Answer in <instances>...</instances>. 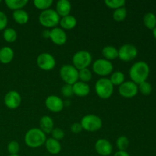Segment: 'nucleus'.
<instances>
[{
	"instance_id": "1a4fd4ad",
	"label": "nucleus",
	"mask_w": 156,
	"mask_h": 156,
	"mask_svg": "<svg viewBox=\"0 0 156 156\" xmlns=\"http://www.w3.org/2000/svg\"><path fill=\"white\" fill-rule=\"evenodd\" d=\"M138 55V50L133 44H126L118 50V57L123 62H130Z\"/></svg>"
},
{
	"instance_id": "4468645a",
	"label": "nucleus",
	"mask_w": 156,
	"mask_h": 156,
	"mask_svg": "<svg viewBox=\"0 0 156 156\" xmlns=\"http://www.w3.org/2000/svg\"><path fill=\"white\" fill-rule=\"evenodd\" d=\"M50 39L56 45L62 46L66 43L67 34L63 29L56 27L50 30Z\"/></svg>"
},
{
	"instance_id": "7c9ffc66",
	"label": "nucleus",
	"mask_w": 156,
	"mask_h": 156,
	"mask_svg": "<svg viewBox=\"0 0 156 156\" xmlns=\"http://www.w3.org/2000/svg\"><path fill=\"white\" fill-rule=\"evenodd\" d=\"M91 78H92V73L88 68L79 70V79L81 82L87 83L91 80Z\"/></svg>"
},
{
	"instance_id": "2f4dec72",
	"label": "nucleus",
	"mask_w": 156,
	"mask_h": 156,
	"mask_svg": "<svg viewBox=\"0 0 156 156\" xmlns=\"http://www.w3.org/2000/svg\"><path fill=\"white\" fill-rule=\"evenodd\" d=\"M129 145V140L126 136H121L117 140V147L119 151H126Z\"/></svg>"
},
{
	"instance_id": "a878e982",
	"label": "nucleus",
	"mask_w": 156,
	"mask_h": 156,
	"mask_svg": "<svg viewBox=\"0 0 156 156\" xmlns=\"http://www.w3.org/2000/svg\"><path fill=\"white\" fill-rule=\"evenodd\" d=\"M109 79L114 86V85L120 86L125 82V75L123 72L116 71L114 73H112Z\"/></svg>"
},
{
	"instance_id": "6e6552de",
	"label": "nucleus",
	"mask_w": 156,
	"mask_h": 156,
	"mask_svg": "<svg viewBox=\"0 0 156 156\" xmlns=\"http://www.w3.org/2000/svg\"><path fill=\"white\" fill-rule=\"evenodd\" d=\"M93 71L100 76H107L113 73L114 66L111 61L105 59H98L92 65Z\"/></svg>"
},
{
	"instance_id": "0eeeda50",
	"label": "nucleus",
	"mask_w": 156,
	"mask_h": 156,
	"mask_svg": "<svg viewBox=\"0 0 156 156\" xmlns=\"http://www.w3.org/2000/svg\"><path fill=\"white\" fill-rule=\"evenodd\" d=\"M82 129L88 132H95L102 127V120L94 114H87L84 116L80 122Z\"/></svg>"
},
{
	"instance_id": "f8f14e48",
	"label": "nucleus",
	"mask_w": 156,
	"mask_h": 156,
	"mask_svg": "<svg viewBox=\"0 0 156 156\" xmlns=\"http://www.w3.org/2000/svg\"><path fill=\"white\" fill-rule=\"evenodd\" d=\"M45 105L47 109L53 113H58L62 111L64 102L62 98L57 95H50L46 98Z\"/></svg>"
},
{
	"instance_id": "6ab92c4d",
	"label": "nucleus",
	"mask_w": 156,
	"mask_h": 156,
	"mask_svg": "<svg viewBox=\"0 0 156 156\" xmlns=\"http://www.w3.org/2000/svg\"><path fill=\"white\" fill-rule=\"evenodd\" d=\"M54 123L53 120L49 116H43L40 120V129L45 134L51 133L52 130L54 128Z\"/></svg>"
},
{
	"instance_id": "a19ab883",
	"label": "nucleus",
	"mask_w": 156,
	"mask_h": 156,
	"mask_svg": "<svg viewBox=\"0 0 156 156\" xmlns=\"http://www.w3.org/2000/svg\"><path fill=\"white\" fill-rule=\"evenodd\" d=\"M152 34H153L154 37H155V39L156 40V27L152 30Z\"/></svg>"
},
{
	"instance_id": "9b49d317",
	"label": "nucleus",
	"mask_w": 156,
	"mask_h": 156,
	"mask_svg": "<svg viewBox=\"0 0 156 156\" xmlns=\"http://www.w3.org/2000/svg\"><path fill=\"white\" fill-rule=\"evenodd\" d=\"M119 94L125 98H132L135 97L139 92L138 85L132 81L124 82L119 86Z\"/></svg>"
},
{
	"instance_id": "412c9836",
	"label": "nucleus",
	"mask_w": 156,
	"mask_h": 156,
	"mask_svg": "<svg viewBox=\"0 0 156 156\" xmlns=\"http://www.w3.org/2000/svg\"><path fill=\"white\" fill-rule=\"evenodd\" d=\"M59 24L63 30H72L77 24V20L73 15H67L60 18Z\"/></svg>"
},
{
	"instance_id": "bb28decb",
	"label": "nucleus",
	"mask_w": 156,
	"mask_h": 156,
	"mask_svg": "<svg viewBox=\"0 0 156 156\" xmlns=\"http://www.w3.org/2000/svg\"><path fill=\"white\" fill-rule=\"evenodd\" d=\"M3 37H4L5 41H7L8 43H14L17 40L18 34L15 29L9 27V28H5L4 30Z\"/></svg>"
},
{
	"instance_id": "39448f33",
	"label": "nucleus",
	"mask_w": 156,
	"mask_h": 156,
	"mask_svg": "<svg viewBox=\"0 0 156 156\" xmlns=\"http://www.w3.org/2000/svg\"><path fill=\"white\" fill-rule=\"evenodd\" d=\"M92 62V56L88 51L79 50L73 56V66L78 70L87 69Z\"/></svg>"
},
{
	"instance_id": "cd10ccee",
	"label": "nucleus",
	"mask_w": 156,
	"mask_h": 156,
	"mask_svg": "<svg viewBox=\"0 0 156 156\" xmlns=\"http://www.w3.org/2000/svg\"><path fill=\"white\" fill-rule=\"evenodd\" d=\"M126 15H127V10L126 8H120L114 10L113 13V19L117 22H120V21H124L125 18H126Z\"/></svg>"
},
{
	"instance_id": "f3484780",
	"label": "nucleus",
	"mask_w": 156,
	"mask_h": 156,
	"mask_svg": "<svg viewBox=\"0 0 156 156\" xmlns=\"http://www.w3.org/2000/svg\"><path fill=\"white\" fill-rule=\"evenodd\" d=\"M73 94L79 97H85L90 93V87L88 83L78 81L77 82L73 85Z\"/></svg>"
},
{
	"instance_id": "c756f323",
	"label": "nucleus",
	"mask_w": 156,
	"mask_h": 156,
	"mask_svg": "<svg viewBox=\"0 0 156 156\" xmlns=\"http://www.w3.org/2000/svg\"><path fill=\"white\" fill-rule=\"evenodd\" d=\"M105 3L108 8L116 10L120 8L124 7L126 2L124 0H106Z\"/></svg>"
},
{
	"instance_id": "ddd939ff",
	"label": "nucleus",
	"mask_w": 156,
	"mask_h": 156,
	"mask_svg": "<svg viewBox=\"0 0 156 156\" xmlns=\"http://www.w3.org/2000/svg\"><path fill=\"white\" fill-rule=\"evenodd\" d=\"M5 106L11 110L18 108L21 103V97L16 91H10L5 94L4 98Z\"/></svg>"
},
{
	"instance_id": "aec40b11",
	"label": "nucleus",
	"mask_w": 156,
	"mask_h": 156,
	"mask_svg": "<svg viewBox=\"0 0 156 156\" xmlns=\"http://www.w3.org/2000/svg\"><path fill=\"white\" fill-rule=\"evenodd\" d=\"M14 58V51L10 47H3L0 49V62L9 64Z\"/></svg>"
},
{
	"instance_id": "20e7f679",
	"label": "nucleus",
	"mask_w": 156,
	"mask_h": 156,
	"mask_svg": "<svg viewBox=\"0 0 156 156\" xmlns=\"http://www.w3.org/2000/svg\"><path fill=\"white\" fill-rule=\"evenodd\" d=\"M97 95L101 99H108L114 92V85L108 78H101L96 82L94 86Z\"/></svg>"
},
{
	"instance_id": "b1692460",
	"label": "nucleus",
	"mask_w": 156,
	"mask_h": 156,
	"mask_svg": "<svg viewBox=\"0 0 156 156\" xmlns=\"http://www.w3.org/2000/svg\"><path fill=\"white\" fill-rule=\"evenodd\" d=\"M5 5L9 9L13 11L22 9L27 4V0H5Z\"/></svg>"
},
{
	"instance_id": "4be33fe9",
	"label": "nucleus",
	"mask_w": 156,
	"mask_h": 156,
	"mask_svg": "<svg viewBox=\"0 0 156 156\" xmlns=\"http://www.w3.org/2000/svg\"><path fill=\"white\" fill-rule=\"evenodd\" d=\"M12 17L15 21L18 24L23 25L28 22L29 21V15L26 11L24 9H20V10L14 11L12 14Z\"/></svg>"
},
{
	"instance_id": "9d476101",
	"label": "nucleus",
	"mask_w": 156,
	"mask_h": 156,
	"mask_svg": "<svg viewBox=\"0 0 156 156\" xmlns=\"http://www.w3.org/2000/svg\"><path fill=\"white\" fill-rule=\"evenodd\" d=\"M37 64L41 69L50 71L56 66V59L49 53H42L37 58Z\"/></svg>"
},
{
	"instance_id": "f257e3e1",
	"label": "nucleus",
	"mask_w": 156,
	"mask_h": 156,
	"mask_svg": "<svg viewBox=\"0 0 156 156\" xmlns=\"http://www.w3.org/2000/svg\"><path fill=\"white\" fill-rule=\"evenodd\" d=\"M149 73L150 69L148 63L144 61H138L131 66L129 74L131 81L136 85H140L142 82H146L149 77Z\"/></svg>"
},
{
	"instance_id": "f704fd0d",
	"label": "nucleus",
	"mask_w": 156,
	"mask_h": 156,
	"mask_svg": "<svg viewBox=\"0 0 156 156\" xmlns=\"http://www.w3.org/2000/svg\"><path fill=\"white\" fill-rule=\"evenodd\" d=\"M51 135L52 138L59 141V140H62L64 138V136H65V133H64V131L62 129H59V128H54L52 130Z\"/></svg>"
},
{
	"instance_id": "58836bf2",
	"label": "nucleus",
	"mask_w": 156,
	"mask_h": 156,
	"mask_svg": "<svg viewBox=\"0 0 156 156\" xmlns=\"http://www.w3.org/2000/svg\"><path fill=\"white\" fill-rule=\"evenodd\" d=\"M114 156H129V155L126 151H117Z\"/></svg>"
},
{
	"instance_id": "4c0bfd02",
	"label": "nucleus",
	"mask_w": 156,
	"mask_h": 156,
	"mask_svg": "<svg viewBox=\"0 0 156 156\" xmlns=\"http://www.w3.org/2000/svg\"><path fill=\"white\" fill-rule=\"evenodd\" d=\"M70 129H71L72 133H73L75 134H78L82 132V130L83 129H82V126L80 123H75L72 125L71 127H70Z\"/></svg>"
},
{
	"instance_id": "c9c22d12",
	"label": "nucleus",
	"mask_w": 156,
	"mask_h": 156,
	"mask_svg": "<svg viewBox=\"0 0 156 156\" xmlns=\"http://www.w3.org/2000/svg\"><path fill=\"white\" fill-rule=\"evenodd\" d=\"M61 93H62V96L65 98H69L71 97L73 94V85H68V84H65L62 86V89H61Z\"/></svg>"
},
{
	"instance_id": "423d86ee",
	"label": "nucleus",
	"mask_w": 156,
	"mask_h": 156,
	"mask_svg": "<svg viewBox=\"0 0 156 156\" xmlns=\"http://www.w3.org/2000/svg\"><path fill=\"white\" fill-rule=\"evenodd\" d=\"M59 75L62 81L68 85H73L79 81V70L70 64L62 66Z\"/></svg>"
},
{
	"instance_id": "a211bd4d",
	"label": "nucleus",
	"mask_w": 156,
	"mask_h": 156,
	"mask_svg": "<svg viewBox=\"0 0 156 156\" xmlns=\"http://www.w3.org/2000/svg\"><path fill=\"white\" fill-rule=\"evenodd\" d=\"M45 146L47 152L52 155H57L61 152V149H62V146L59 141L54 140L52 137L47 139L45 142Z\"/></svg>"
},
{
	"instance_id": "79ce46f5",
	"label": "nucleus",
	"mask_w": 156,
	"mask_h": 156,
	"mask_svg": "<svg viewBox=\"0 0 156 156\" xmlns=\"http://www.w3.org/2000/svg\"><path fill=\"white\" fill-rule=\"evenodd\" d=\"M9 156H20V155H9Z\"/></svg>"
},
{
	"instance_id": "7ed1b4c3",
	"label": "nucleus",
	"mask_w": 156,
	"mask_h": 156,
	"mask_svg": "<svg viewBox=\"0 0 156 156\" xmlns=\"http://www.w3.org/2000/svg\"><path fill=\"white\" fill-rule=\"evenodd\" d=\"M40 24L47 28H54L59 24L60 17L56 10L49 9L43 11L38 17Z\"/></svg>"
},
{
	"instance_id": "5701e85b",
	"label": "nucleus",
	"mask_w": 156,
	"mask_h": 156,
	"mask_svg": "<svg viewBox=\"0 0 156 156\" xmlns=\"http://www.w3.org/2000/svg\"><path fill=\"white\" fill-rule=\"evenodd\" d=\"M102 55L107 60H113L118 57V50L114 46H106L102 49Z\"/></svg>"
},
{
	"instance_id": "ea45409f",
	"label": "nucleus",
	"mask_w": 156,
	"mask_h": 156,
	"mask_svg": "<svg viewBox=\"0 0 156 156\" xmlns=\"http://www.w3.org/2000/svg\"><path fill=\"white\" fill-rule=\"evenodd\" d=\"M42 35L44 38H46V39H47V38H50V30H44V32L42 33Z\"/></svg>"
},
{
	"instance_id": "72a5a7b5",
	"label": "nucleus",
	"mask_w": 156,
	"mask_h": 156,
	"mask_svg": "<svg viewBox=\"0 0 156 156\" xmlns=\"http://www.w3.org/2000/svg\"><path fill=\"white\" fill-rule=\"evenodd\" d=\"M8 152L10 155H18L20 150V145L16 141H11L7 146Z\"/></svg>"
},
{
	"instance_id": "473e14b6",
	"label": "nucleus",
	"mask_w": 156,
	"mask_h": 156,
	"mask_svg": "<svg viewBox=\"0 0 156 156\" xmlns=\"http://www.w3.org/2000/svg\"><path fill=\"white\" fill-rule=\"evenodd\" d=\"M138 89L139 91H140L143 95H149L152 92V86L149 82L146 81L138 85Z\"/></svg>"
},
{
	"instance_id": "dca6fc26",
	"label": "nucleus",
	"mask_w": 156,
	"mask_h": 156,
	"mask_svg": "<svg viewBox=\"0 0 156 156\" xmlns=\"http://www.w3.org/2000/svg\"><path fill=\"white\" fill-rule=\"evenodd\" d=\"M72 10L71 2L68 0H59L57 2L56 6V12L59 17H65L69 15Z\"/></svg>"
},
{
	"instance_id": "e433bc0d",
	"label": "nucleus",
	"mask_w": 156,
	"mask_h": 156,
	"mask_svg": "<svg viewBox=\"0 0 156 156\" xmlns=\"http://www.w3.org/2000/svg\"><path fill=\"white\" fill-rule=\"evenodd\" d=\"M8 24V17L3 12L0 11V30H5Z\"/></svg>"
},
{
	"instance_id": "37998d69",
	"label": "nucleus",
	"mask_w": 156,
	"mask_h": 156,
	"mask_svg": "<svg viewBox=\"0 0 156 156\" xmlns=\"http://www.w3.org/2000/svg\"><path fill=\"white\" fill-rule=\"evenodd\" d=\"M0 3H1V0H0Z\"/></svg>"
},
{
	"instance_id": "f03ea898",
	"label": "nucleus",
	"mask_w": 156,
	"mask_h": 156,
	"mask_svg": "<svg viewBox=\"0 0 156 156\" xmlns=\"http://www.w3.org/2000/svg\"><path fill=\"white\" fill-rule=\"evenodd\" d=\"M47 140L46 134L40 128L30 129L24 136V143L28 147L37 149L41 147Z\"/></svg>"
},
{
	"instance_id": "c03bdc74",
	"label": "nucleus",
	"mask_w": 156,
	"mask_h": 156,
	"mask_svg": "<svg viewBox=\"0 0 156 156\" xmlns=\"http://www.w3.org/2000/svg\"><path fill=\"white\" fill-rule=\"evenodd\" d=\"M44 156H47V155H44Z\"/></svg>"
},
{
	"instance_id": "393cba45",
	"label": "nucleus",
	"mask_w": 156,
	"mask_h": 156,
	"mask_svg": "<svg viewBox=\"0 0 156 156\" xmlns=\"http://www.w3.org/2000/svg\"><path fill=\"white\" fill-rule=\"evenodd\" d=\"M143 24L148 29L153 30L156 27V15L152 12H148L143 17Z\"/></svg>"
},
{
	"instance_id": "c85d7f7f",
	"label": "nucleus",
	"mask_w": 156,
	"mask_h": 156,
	"mask_svg": "<svg viewBox=\"0 0 156 156\" xmlns=\"http://www.w3.org/2000/svg\"><path fill=\"white\" fill-rule=\"evenodd\" d=\"M34 5L39 10L45 11L50 9L53 5V0H34L33 2Z\"/></svg>"
},
{
	"instance_id": "2eb2a0df",
	"label": "nucleus",
	"mask_w": 156,
	"mask_h": 156,
	"mask_svg": "<svg viewBox=\"0 0 156 156\" xmlns=\"http://www.w3.org/2000/svg\"><path fill=\"white\" fill-rule=\"evenodd\" d=\"M94 149L98 154L101 156H108L112 153V144L106 139H99L94 145Z\"/></svg>"
}]
</instances>
